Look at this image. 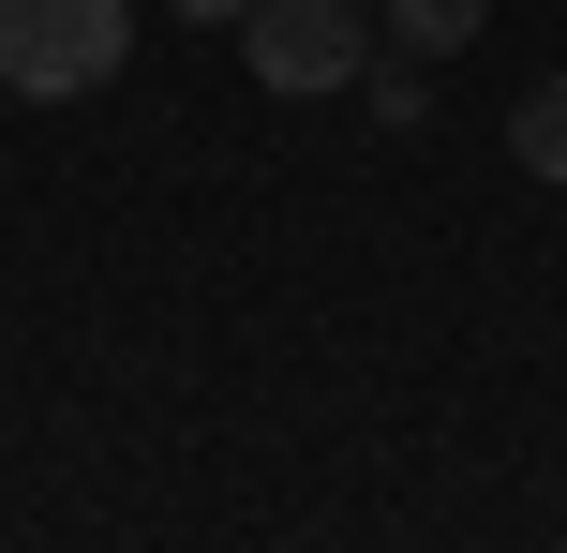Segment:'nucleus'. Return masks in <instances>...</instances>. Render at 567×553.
I'll return each mask as SVG.
<instances>
[{"label": "nucleus", "instance_id": "20e7f679", "mask_svg": "<svg viewBox=\"0 0 567 553\" xmlns=\"http://www.w3.org/2000/svg\"><path fill=\"white\" fill-rule=\"evenodd\" d=\"M373 30L419 45V60H449V45H478V30H493V0H373Z\"/></svg>", "mask_w": 567, "mask_h": 553}, {"label": "nucleus", "instance_id": "f257e3e1", "mask_svg": "<svg viewBox=\"0 0 567 553\" xmlns=\"http://www.w3.org/2000/svg\"><path fill=\"white\" fill-rule=\"evenodd\" d=\"M135 60V0H0V90L16 105H75Z\"/></svg>", "mask_w": 567, "mask_h": 553}, {"label": "nucleus", "instance_id": "423d86ee", "mask_svg": "<svg viewBox=\"0 0 567 553\" xmlns=\"http://www.w3.org/2000/svg\"><path fill=\"white\" fill-rule=\"evenodd\" d=\"M179 16H195V30H209V16H225V30H239V16H255V0H179Z\"/></svg>", "mask_w": 567, "mask_h": 553}, {"label": "nucleus", "instance_id": "7ed1b4c3", "mask_svg": "<svg viewBox=\"0 0 567 553\" xmlns=\"http://www.w3.org/2000/svg\"><path fill=\"white\" fill-rule=\"evenodd\" d=\"M359 105L389 120V135H419V120H433V60H419V45H389V30H373V60H359Z\"/></svg>", "mask_w": 567, "mask_h": 553}, {"label": "nucleus", "instance_id": "39448f33", "mask_svg": "<svg viewBox=\"0 0 567 553\" xmlns=\"http://www.w3.org/2000/svg\"><path fill=\"white\" fill-rule=\"evenodd\" d=\"M508 150H523V180H567V75H538L508 105Z\"/></svg>", "mask_w": 567, "mask_h": 553}, {"label": "nucleus", "instance_id": "f03ea898", "mask_svg": "<svg viewBox=\"0 0 567 553\" xmlns=\"http://www.w3.org/2000/svg\"><path fill=\"white\" fill-rule=\"evenodd\" d=\"M239 60H255V90L313 105V90H359L373 16H359V0H255V16H239Z\"/></svg>", "mask_w": 567, "mask_h": 553}]
</instances>
